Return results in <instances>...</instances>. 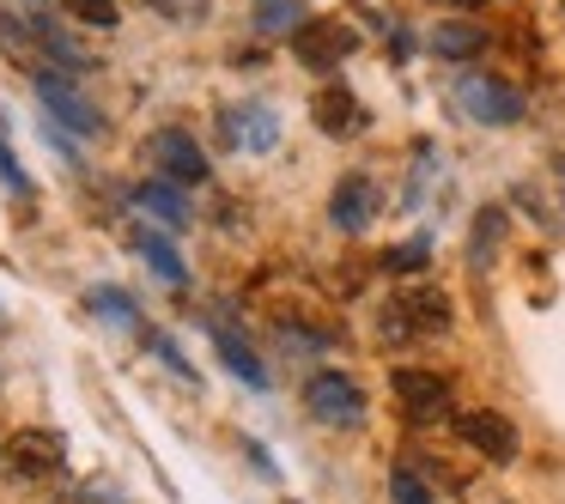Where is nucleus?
<instances>
[{"label": "nucleus", "mask_w": 565, "mask_h": 504, "mask_svg": "<svg viewBox=\"0 0 565 504\" xmlns=\"http://www.w3.org/2000/svg\"><path fill=\"white\" fill-rule=\"evenodd\" d=\"M220 140L225 147H244V152H274L280 147V116L268 104H237V110L220 116Z\"/></svg>", "instance_id": "12"}, {"label": "nucleus", "mask_w": 565, "mask_h": 504, "mask_svg": "<svg viewBox=\"0 0 565 504\" xmlns=\"http://www.w3.org/2000/svg\"><path fill=\"white\" fill-rule=\"evenodd\" d=\"M377 334H383L390 346L431 341V334H450V298L431 292V286H407V292H395L390 304L377 310Z\"/></svg>", "instance_id": "1"}, {"label": "nucleus", "mask_w": 565, "mask_h": 504, "mask_svg": "<svg viewBox=\"0 0 565 504\" xmlns=\"http://www.w3.org/2000/svg\"><path fill=\"white\" fill-rule=\"evenodd\" d=\"M426 261H431V237H407V244L383 249V268L390 274H426Z\"/></svg>", "instance_id": "22"}, {"label": "nucleus", "mask_w": 565, "mask_h": 504, "mask_svg": "<svg viewBox=\"0 0 565 504\" xmlns=\"http://www.w3.org/2000/svg\"><path fill=\"white\" fill-rule=\"evenodd\" d=\"M390 504H438V498H431V486L414 474V468H395L390 474Z\"/></svg>", "instance_id": "24"}, {"label": "nucleus", "mask_w": 565, "mask_h": 504, "mask_svg": "<svg viewBox=\"0 0 565 504\" xmlns=\"http://www.w3.org/2000/svg\"><path fill=\"white\" fill-rule=\"evenodd\" d=\"M353 50H359V31L341 25V19H310V25L292 37L298 67H310V74H334Z\"/></svg>", "instance_id": "6"}, {"label": "nucleus", "mask_w": 565, "mask_h": 504, "mask_svg": "<svg viewBox=\"0 0 565 504\" xmlns=\"http://www.w3.org/2000/svg\"><path fill=\"white\" fill-rule=\"evenodd\" d=\"M0 50L13 55L19 67H31V74H43V43H38V31H31V19L19 25L13 13H0Z\"/></svg>", "instance_id": "20"}, {"label": "nucleus", "mask_w": 565, "mask_h": 504, "mask_svg": "<svg viewBox=\"0 0 565 504\" xmlns=\"http://www.w3.org/2000/svg\"><path fill=\"white\" fill-rule=\"evenodd\" d=\"M0 183L13 189V195H31V176L19 171V159H13V147H7V140H0Z\"/></svg>", "instance_id": "26"}, {"label": "nucleus", "mask_w": 565, "mask_h": 504, "mask_svg": "<svg viewBox=\"0 0 565 504\" xmlns=\"http://www.w3.org/2000/svg\"><path fill=\"white\" fill-rule=\"evenodd\" d=\"M377 219H383V189L371 183L365 171L341 176V183L329 189V225H334V232L359 237V232H371Z\"/></svg>", "instance_id": "4"}, {"label": "nucleus", "mask_w": 565, "mask_h": 504, "mask_svg": "<svg viewBox=\"0 0 565 504\" xmlns=\"http://www.w3.org/2000/svg\"><path fill=\"white\" fill-rule=\"evenodd\" d=\"M286 504H298V498H286Z\"/></svg>", "instance_id": "29"}, {"label": "nucleus", "mask_w": 565, "mask_h": 504, "mask_svg": "<svg viewBox=\"0 0 565 504\" xmlns=\"http://www.w3.org/2000/svg\"><path fill=\"white\" fill-rule=\"evenodd\" d=\"M499 244H504V207H480L475 232H468V261H475V274H487L492 261H499Z\"/></svg>", "instance_id": "19"}, {"label": "nucleus", "mask_w": 565, "mask_h": 504, "mask_svg": "<svg viewBox=\"0 0 565 504\" xmlns=\"http://www.w3.org/2000/svg\"><path fill=\"white\" fill-rule=\"evenodd\" d=\"M310 122H317V135H329V140H359L371 128V116L347 86H322L317 98H310Z\"/></svg>", "instance_id": "10"}, {"label": "nucleus", "mask_w": 565, "mask_h": 504, "mask_svg": "<svg viewBox=\"0 0 565 504\" xmlns=\"http://www.w3.org/2000/svg\"><path fill=\"white\" fill-rule=\"evenodd\" d=\"M140 341L152 346V358H159L164 371H177V377H183V383H195V365H189V358H183V346H177V341H164V334H140Z\"/></svg>", "instance_id": "25"}, {"label": "nucleus", "mask_w": 565, "mask_h": 504, "mask_svg": "<svg viewBox=\"0 0 565 504\" xmlns=\"http://www.w3.org/2000/svg\"><path fill=\"white\" fill-rule=\"evenodd\" d=\"M86 310H92L98 322H110V329H122V334H147V329H140V304L122 292V286H92V292H86Z\"/></svg>", "instance_id": "17"}, {"label": "nucleus", "mask_w": 565, "mask_h": 504, "mask_svg": "<svg viewBox=\"0 0 565 504\" xmlns=\"http://www.w3.org/2000/svg\"><path fill=\"white\" fill-rule=\"evenodd\" d=\"M431 7H450V13H462V19H468V13L480 7V0H431Z\"/></svg>", "instance_id": "27"}, {"label": "nucleus", "mask_w": 565, "mask_h": 504, "mask_svg": "<svg viewBox=\"0 0 565 504\" xmlns=\"http://www.w3.org/2000/svg\"><path fill=\"white\" fill-rule=\"evenodd\" d=\"M62 13L74 19V25H86V31H116L122 25V7H116V0H62Z\"/></svg>", "instance_id": "21"}, {"label": "nucleus", "mask_w": 565, "mask_h": 504, "mask_svg": "<svg viewBox=\"0 0 565 504\" xmlns=\"http://www.w3.org/2000/svg\"><path fill=\"white\" fill-rule=\"evenodd\" d=\"M305 407L322 426H341V431L365 426V389H359L347 371H317V377L305 383Z\"/></svg>", "instance_id": "3"}, {"label": "nucleus", "mask_w": 565, "mask_h": 504, "mask_svg": "<svg viewBox=\"0 0 565 504\" xmlns=\"http://www.w3.org/2000/svg\"><path fill=\"white\" fill-rule=\"evenodd\" d=\"M128 244H135L140 256H147V268L159 274V280H171V286H183V280H189V268H183V256H177L171 237L147 232V225H128Z\"/></svg>", "instance_id": "16"}, {"label": "nucleus", "mask_w": 565, "mask_h": 504, "mask_svg": "<svg viewBox=\"0 0 565 504\" xmlns=\"http://www.w3.org/2000/svg\"><path fill=\"white\" fill-rule=\"evenodd\" d=\"M147 7L164 19V25H201V19L213 13V0H147Z\"/></svg>", "instance_id": "23"}, {"label": "nucleus", "mask_w": 565, "mask_h": 504, "mask_svg": "<svg viewBox=\"0 0 565 504\" xmlns=\"http://www.w3.org/2000/svg\"><path fill=\"white\" fill-rule=\"evenodd\" d=\"M390 389H395L407 419H444V407H450V383L438 371H419V365H402L390 377Z\"/></svg>", "instance_id": "11"}, {"label": "nucleus", "mask_w": 565, "mask_h": 504, "mask_svg": "<svg viewBox=\"0 0 565 504\" xmlns=\"http://www.w3.org/2000/svg\"><path fill=\"white\" fill-rule=\"evenodd\" d=\"M213 353L225 358V371H232L237 383H249V389H268V365H262V358L249 353V341H237L232 329H213Z\"/></svg>", "instance_id": "18"}, {"label": "nucleus", "mask_w": 565, "mask_h": 504, "mask_svg": "<svg viewBox=\"0 0 565 504\" xmlns=\"http://www.w3.org/2000/svg\"><path fill=\"white\" fill-rule=\"evenodd\" d=\"M559 7H565V0H559Z\"/></svg>", "instance_id": "30"}, {"label": "nucleus", "mask_w": 565, "mask_h": 504, "mask_svg": "<svg viewBox=\"0 0 565 504\" xmlns=\"http://www.w3.org/2000/svg\"><path fill=\"white\" fill-rule=\"evenodd\" d=\"M135 207H140V213H152V219H159L164 232H183V225L195 219V207L183 201V189L164 183V176H159V183H140V189H135Z\"/></svg>", "instance_id": "14"}, {"label": "nucleus", "mask_w": 565, "mask_h": 504, "mask_svg": "<svg viewBox=\"0 0 565 504\" xmlns=\"http://www.w3.org/2000/svg\"><path fill=\"white\" fill-rule=\"evenodd\" d=\"M456 438H462L475 455H487V462H516V455H523L516 426L504 414H492V407H468V414H456Z\"/></svg>", "instance_id": "7"}, {"label": "nucleus", "mask_w": 565, "mask_h": 504, "mask_svg": "<svg viewBox=\"0 0 565 504\" xmlns=\"http://www.w3.org/2000/svg\"><path fill=\"white\" fill-rule=\"evenodd\" d=\"M450 104L468 116V122H480V128H516L523 122V92L516 86H504V79H492V74H456L450 79Z\"/></svg>", "instance_id": "2"}, {"label": "nucleus", "mask_w": 565, "mask_h": 504, "mask_svg": "<svg viewBox=\"0 0 565 504\" xmlns=\"http://www.w3.org/2000/svg\"><path fill=\"white\" fill-rule=\"evenodd\" d=\"M147 159L159 164V176L164 183H177V189H189V183H207V152L195 147V135L189 128H159V135L147 140Z\"/></svg>", "instance_id": "5"}, {"label": "nucleus", "mask_w": 565, "mask_h": 504, "mask_svg": "<svg viewBox=\"0 0 565 504\" xmlns=\"http://www.w3.org/2000/svg\"><path fill=\"white\" fill-rule=\"evenodd\" d=\"M559 183H565V159H559Z\"/></svg>", "instance_id": "28"}, {"label": "nucleus", "mask_w": 565, "mask_h": 504, "mask_svg": "<svg viewBox=\"0 0 565 504\" xmlns=\"http://www.w3.org/2000/svg\"><path fill=\"white\" fill-rule=\"evenodd\" d=\"M31 79H38V98H43V110H50L62 128H74V135H86V140H92V135H104V116H98V104H92L79 86H67V79H62V74H50V67H43V74H31Z\"/></svg>", "instance_id": "8"}, {"label": "nucleus", "mask_w": 565, "mask_h": 504, "mask_svg": "<svg viewBox=\"0 0 565 504\" xmlns=\"http://www.w3.org/2000/svg\"><path fill=\"white\" fill-rule=\"evenodd\" d=\"M487 25L480 19H444V25H431V37H426V50L431 55H444V62H456V67H468L475 55H487Z\"/></svg>", "instance_id": "13"}, {"label": "nucleus", "mask_w": 565, "mask_h": 504, "mask_svg": "<svg viewBox=\"0 0 565 504\" xmlns=\"http://www.w3.org/2000/svg\"><path fill=\"white\" fill-rule=\"evenodd\" d=\"M305 25H310L305 0H256V7H249V31H256V37H298Z\"/></svg>", "instance_id": "15"}, {"label": "nucleus", "mask_w": 565, "mask_h": 504, "mask_svg": "<svg viewBox=\"0 0 565 504\" xmlns=\"http://www.w3.org/2000/svg\"><path fill=\"white\" fill-rule=\"evenodd\" d=\"M7 468H13V480H55L67 468V438L62 431H19L7 443Z\"/></svg>", "instance_id": "9"}]
</instances>
